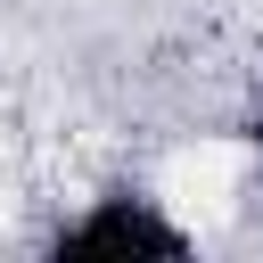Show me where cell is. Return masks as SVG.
<instances>
[{
    "label": "cell",
    "mask_w": 263,
    "mask_h": 263,
    "mask_svg": "<svg viewBox=\"0 0 263 263\" xmlns=\"http://www.w3.org/2000/svg\"><path fill=\"white\" fill-rule=\"evenodd\" d=\"M58 255H123V263H173V255H197V222L140 189V181H115V189H90L74 214H58L49 230Z\"/></svg>",
    "instance_id": "obj_1"
},
{
    "label": "cell",
    "mask_w": 263,
    "mask_h": 263,
    "mask_svg": "<svg viewBox=\"0 0 263 263\" xmlns=\"http://www.w3.org/2000/svg\"><path fill=\"white\" fill-rule=\"evenodd\" d=\"M238 156H247V173L263 181V82H255L247 107H238Z\"/></svg>",
    "instance_id": "obj_2"
}]
</instances>
